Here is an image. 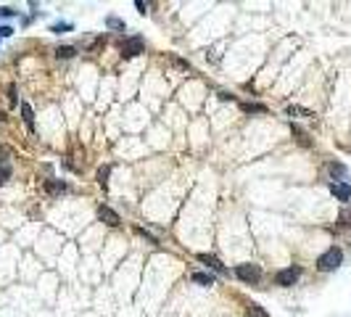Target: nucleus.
<instances>
[{
	"instance_id": "f257e3e1",
	"label": "nucleus",
	"mask_w": 351,
	"mask_h": 317,
	"mask_svg": "<svg viewBox=\"0 0 351 317\" xmlns=\"http://www.w3.org/2000/svg\"><path fill=\"white\" fill-rule=\"evenodd\" d=\"M341 264H343V249H338V246H330L328 251H322L317 256V270L320 273H333Z\"/></svg>"
},
{
	"instance_id": "f03ea898",
	"label": "nucleus",
	"mask_w": 351,
	"mask_h": 317,
	"mask_svg": "<svg viewBox=\"0 0 351 317\" xmlns=\"http://www.w3.org/2000/svg\"><path fill=\"white\" fill-rule=\"evenodd\" d=\"M235 277L238 280H243V283H248V286H256L259 280H262V267L259 264H253V262H243V264H235Z\"/></svg>"
},
{
	"instance_id": "7ed1b4c3",
	"label": "nucleus",
	"mask_w": 351,
	"mask_h": 317,
	"mask_svg": "<svg viewBox=\"0 0 351 317\" xmlns=\"http://www.w3.org/2000/svg\"><path fill=\"white\" fill-rule=\"evenodd\" d=\"M301 273L304 270L298 267V264H290V267H285V270H280V273L275 275V283L280 288H290V286H296V280L301 277Z\"/></svg>"
},
{
	"instance_id": "20e7f679",
	"label": "nucleus",
	"mask_w": 351,
	"mask_h": 317,
	"mask_svg": "<svg viewBox=\"0 0 351 317\" xmlns=\"http://www.w3.org/2000/svg\"><path fill=\"white\" fill-rule=\"evenodd\" d=\"M143 50H145V42H143V37H138V35L122 42V56H124V58H132V56L143 53Z\"/></svg>"
},
{
	"instance_id": "39448f33",
	"label": "nucleus",
	"mask_w": 351,
	"mask_h": 317,
	"mask_svg": "<svg viewBox=\"0 0 351 317\" xmlns=\"http://www.w3.org/2000/svg\"><path fill=\"white\" fill-rule=\"evenodd\" d=\"M98 219H101V222H106L108 228H116V225H122L119 211H114L111 206H106V204H101V206H98Z\"/></svg>"
},
{
	"instance_id": "423d86ee",
	"label": "nucleus",
	"mask_w": 351,
	"mask_h": 317,
	"mask_svg": "<svg viewBox=\"0 0 351 317\" xmlns=\"http://www.w3.org/2000/svg\"><path fill=\"white\" fill-rule=\"evenodd\" d=\"M198 262H204L206 267H211L214 273H219V275H230V270H227L225 264L219 262L217 256H211V254H198Z\"/></svg>"
},
{
	"instance_id": "0eeeda50",
	"label": "nucleus",
	"mask_w": 351,
	"mask_h": 317,
	"mask_svg": "<svg viewBox=\"0 0 351 317\" xmlns=\"http://www.w3.org/2000/svg\"><path fill=\"white\" fill-rule=\"evenodd\" d=\"M330 193L338 201H351V185L349 183H330Z\"/></svg>"
},
{
	"instance_id": "6e6552de",
	"label": "nucleus",
	"mask_w": 351,
	"mask_h": 317,
	"mask_svg": "<svg viewBox=\"0 0 351 317\" xmlns=\"http://www.w3.org/2000/svg\"><path fill=\"white\" fill-rule=\"evenodd\" d=\"M45 190H48L50 196H61V193L69 190V185L61 183V180H45Z\"/></svg>"
},
{
	"instance_id": "1a4fd4ad",
	"label": "nucleus",
	"mask_w": 351,
	"mask_h": 317,
	"mask_svg": "<svg viewBox=\"0 0 351 317\" xmlns=\"http://www.w3.org/2000/svg\"><path fill=\"white\" fill-rule=\"evenodd\" d=\"M328 172L335 177L333 183H346V174L349 172H346V167H343V164H335V161H333V164H328Z\"/></svg>"
},
{
	"instance_id": "9d476101",
	"label": "nucleus",
	"mask_w": 351,
	"mask_h": 317,
	"mask_svg": "<svg viewBox=\"0 0 351 317\" xmlns=\"http://www.w3.org/2000/svg\"><path fill=\"white\" fill-rule=\"evenodd\" d=\"M21 119H24V125H27L29 130H35V111H32V106L27 101H21Z\"/></svg>"
},
{
	"instance_id": "9b49d317",
	"label": "nucleus",
	"mask_w": 351,
	"mask_h": 317,
	"mask_svg": "<svg viewBox=\"0 0 351 317\" xmlns=\"http://www.w3.org/2000/svg\"><path fill=\"white\" fill-rule=\"evenodd\" d=\"M285 114L298 116V119H311V116H314V111H309V108H304V106H288L285 108Z\"/></svg>"
},
{
	"instance_id": "f8f14e48",
	"label": "nucleus",
	"mask_w": 351,
	"mask_h": 317,
	"mask_svg": "<svg viewBox=\"0 0 351 317\" xmlns=\"http://www.w3.org/2000/svg\"><path fill=\"white\" fill-rule=\"evenodd\" d=\"M190 280L198 283V286H214V275H209V273H193Z\"/></svg>"
},
{
	"instance_id": "ddd939ff",
	"label": "nucleus",
	"mask_w": 351,
	"mask_h": 317,
	"mask_svg": "<svg viewBox=\"0 0 351 317\" xmlns=\"http://www.w3.org/2000/svg\"><path fill=\"white\" fill-rule=\"evenodd\" d=\"M74 29V24L71 21H56V24H50V32L53 35H66V32H71Z\"/></svg>"
},
{
	"instance_id": "4468645a",
	"label": "nucleus",
	"mask_w": 351,
	"mask_h": 317,
	"mask_svg": "<svg viewBox=\"0 0 351 317\" xmlns=\"http://www.w3.org/2000/svg\"><path fill=\"white\" fill-rule=\"evenodd\" d=\"M106 27H108V29H114V32H124V29H127V24L122 21V19H116V16H106Z\"/></svg>"
},
{
	"instance_id": "2eb2a0df",
	"label": "nucleus",
	"mask_w": 351,
	"mask_h": 317,
	"mask_svg": "<svg viewBox=\"0 0 351 317\" xmlns=\"http://www.w3.org/2000/svg\"><path fill=\"white\" fill-rule=\"evenodd\" d=\"M108 174H111V164H106V167H101V169H98V185L101 188L108 185Z\"/></svg>"
},
{
	"instance_id": "dca6fc26",
	"label": "nucleus",
	"mask_w": 351,
	"mask_h": 317,
	"mask_svg": "<svg viewBox=\"0 0 351 317\" xmlns=\"http://www.w3.org/2000/svg\"><path fill=\"white\" fill-rule=\"evenodd\" d=\"M240 108H243V111H251V114H264L267 111L262 103H240Z\"/></svg>"
},
{
	"instance_id": "f3484780",
	"label": "nucleus",
	"mask_w": 351,
	"mask_h": 317,
	"mask_svg": "<svg viewBox=\"0 0 351 317\" xmlns=\"http://www.w3.org/2000/svg\"><path fill=\"white\" fill-rule=\"evenodd\" d=\"M77 53V48H71V45H61V48H56V56L58 58H71Z\"/></svg>"
},
{
	"instance_id": "a211bd4d",
	"label": "nucleus",
	"mask_w": 351,
	"mask_h": 317,
	"mask_svg": "<svg viewBox=\"0 0 351 317\" xmlns=\"http://www.w3.org/2000/svg\"><path fill=\"white\" fill-rule=\"evenodd\" d=\"M293 135H296V140H298L301 146H311V140L307 138V132H304L301 127H293Z\"/></svg>"
},
{
	"instance_id": "6ab92c4d",
	"label": "nucleus",
	"mask_w": 351,
	"mask_h": 317,
	"mask_svg": "<svg viewBox=\"0 0 351 317\" xmlns=\"http://www.w3.org/2000/svg\"><path fill=\"white\" fill-rule=\"evenodd\" d=\"M11 180V164H0V185H5Z\"/></svg>"
},
{
	"instance_id": "aec40b11",
	"label": "nucleus",
	"mask_w": 351,
	"mask_h": 317,
	"mask_svg": "<svg viewBox=\"0 0 351 317\" xmlns=\"http://www.w3.org/2000/svg\"><path fill=\"white\" fill-rule=\"evenodd\" d=\"M248 315H253V317H269V315L264 312L262 307H259V304H253V301L248 304Z\"/></svg>"
},
{
	"instance_id": "412c9836",
	"label": "nucleus",
	"mask_w": 351,
	"mask_h": 317,
	"mask_svg": "<svg viewBox=\"0 0 351 317\" xmlns=\"http://www.w3.org/2000/svg\"><path fill=\"white\" fill-rule=\"evenodd\" d=\"M11 16H19V11L11 8V5H0V19H11Z\"/></svg>"
},
{
	"instance_id": "4be33fe9",
	"label": "nucleus",
	"mask_w": 351,
	"mask_h": 317,
	"mask_svg": "<svg viewBox=\"0 0 351 317\" xmlns=\"http://www.w3.org/2000/svg\"><path fill=\"white\" fill-rule=\"evenodd\" d=\"M14 35V27H8V24H0V40H3V37H11Z\"/></svg>"
},
{
	"instance_id": "5701e85b",
	"label": "nucleus",
	"mask_w": 351,
	"mask_h": 317,
	"mask_svg": "<svg viewBox=\"0 0 351 317\" xmlns=\"http://www.w3.org/2000/svg\"><path fill=\"white\" fill-rule=\"evenodd\" d=\"M135 8H138L140 14H148V3H143V0H135Z\"/></svg>"
},
{
	"instance_id": "b1692460",
	"label": "nucleus",
	"mask_w": 351,
	"mask_h": 317,
	"mask_svg": "<svg viewBox=\"0 0 351 317\" xmlns=\"http://www.w3.org/2000/svg\"><path fill=\"white\" fill-rule=\"evenodd\" d=\"M0 164H8V151H5V146H0Z\"/></svg>"
},
{
	"instance_id": "393cba45",
	"label": "nucleus",
	"mask_w": 351,
	"mask_h": 317,
	"mask_svg": "<svg viewBox=\"0 0 351 317\" xmlns=\"http://www.w3.org/2000/svg\"><path fill=\"white\" fill-rule=\"evenodd\" d=\"M8 95H11V103H19V98H16V85L8 87Z\"/></svg>"
}]
</instances>
